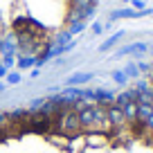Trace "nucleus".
<instances>
[{
  "instance_id": "1",
  "label": "nucleus",
  "mask_w": 153,
  "mask_h": 153,
  "mask_svg": "<svg viewBox=\"0 0 153 153\" xmlns=\"http://www.w3.org/2000/svg\"><path fill=\"white\" fill-rule=\"evenodd\" d=\"M0 153H153V117L120 101H54L0 115Z\"/></svg>"
},
{
  "instance_id": "2",
  "label": "nucleus",
  "mask_w": 153,
  "mask_h": 153,
  "mask_svg": "<svg viewBox=\"0 0 153 153\" xmlns=\"http://www.w3.org/2000/svg\"><path fill=\"white\" fill-rule=\"evenodd\" d=\"M95 0H0V70L32 65L74 32Z\"/></svg>"
}]
</instances>
